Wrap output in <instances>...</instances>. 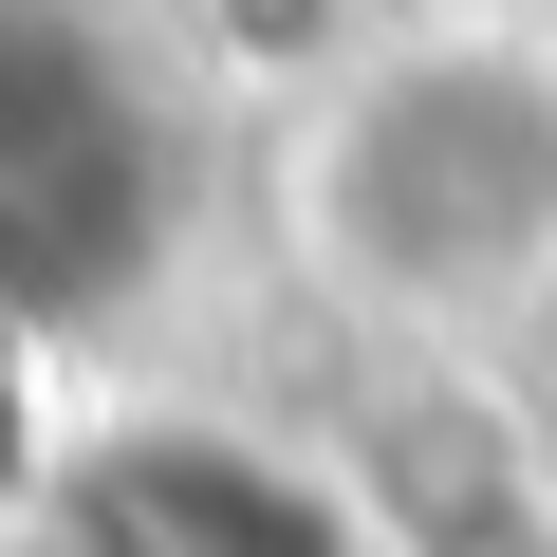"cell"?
<instances>
[{
	"instance_id": "cell-3",
	"label": "cell",
	"mask_w": 557,
	"mask_h": 557,
	"mask_svg": "<svg viewBox=\"0 0 557 557\" xmlns=\"http://www.w3.org/2000/svg\"><path fill=\"white\" fill-rule=\"evenodd\" d=\"M20 557H372L354 483L278 428H223V409H112L38 465L20 502Z\"/></svg>"
},
{
	"instance_id": "cell-5",
	"label": "cell",
	"mask_w": 557,
	"mask_h": 557,
	"mask_svg": "<svg viewBox=\"0 0 557 557\" xmlns=\"http://www.w3.org/2000/svg\"><path fill=\"white\" fill-rule=\"evenodd\" d=\"M57 446H75V428H57V335L0 317V520L38 502V465H57Z\"/></svg>"
},
{
	"instance_id": "cell-4",
	"label": "cell",
	"mask_w": 557,
	"mask_h": 557,
	"mask_svg": "<svg viewBox=\"0 0 557 557\" xmlns=\"http://www.w3.org/2000/svg\"><path fill=\"white\" fill-rule=\"evenodd\" d=\"M372 557H557V465L483 391V354H409V391L335 446Z\"/></svg>"
},
{
	"instance_id": "cell-2",
	"label": "cell",
	"mask_w": 557,
	"mask_h": 557,
	"mask_svg": "<svg viewBox=\"0 0 557 557\" xmlns=\"http://www.w3.org/2000/svg\"><path fill=\"white\" fill-rule=\"evenodd\" d=\"M205 223V112L112 0H0V317L112 335Z\"/></svg>"
},
{
	"instance_id": "cell-1",
	"label": "cell",
	"mask_w": 557,
	"mask_h": 557,
	"mask_svg": "<svg viewBox=\"0 0 557 557\" xmlns=\"http://www.w3.org/2000/svg\"><path fill=\"white\" fill-rule=\"evenodd\" d=\"M278 260L391 354L557 317V20H354L260 131Z\"/></svg>"
},
{
	"instance_id": "cell-7",
	"label": "cell",
	"mask_w": 557,
	"mask_h": 557,
	"mask_svg": "<svg viewBox=\"0 0 557 557\" xmlns=\"http://www.w3.org/2000/svg\"><path fill=\"white\" fill-rule=\"evenodd\" d=\"M0 557H20V539H0Z\"/></svg>"
},
{
	"instance_id": "cell-6",
	"label": "cell",
	"mask_w": 557,
	"mask_h": 557,
	"mask_svg": "<svg viewBox=\"0 0 557 557\" xmlns=\"http://www.w3.org/2000/svg\"><path fill=\"white\" fill-rule=\"evenodd\" d=\"M372 20H557V0H372Z\"/></svg>"
}]
</instances>
